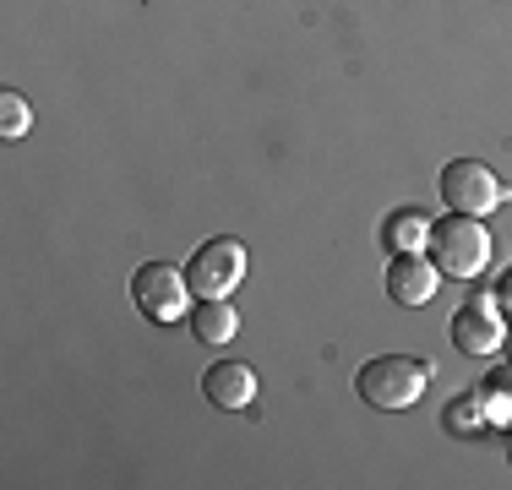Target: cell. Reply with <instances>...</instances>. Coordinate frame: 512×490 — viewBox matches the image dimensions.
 <instances>
[{
  "instance_id": "12",
  "label": "cell",
  "mask_w": 512,
  "mask_h": 490,
  "mask_svg": "<svg viewBox=\"0 0 512 490\" xmlns=\"http://www.w3.org/2000/svg\"><path fill=\"white\" fill-rule=\"evenodd\" d=\"M442 425L453 436H469L474 425H485V409H480V392H463V398L447 403V414H442Z\"/></svg>"
},
{
  "instance_id": "13",
  "label": "cell",
  "mask_w": 512,
  "mask_h": 490,
  "mask_svg": "<svg viewBox=\"0 0 512 490\" xmlns=\"http://www.w3.org/2000/svg\"><path fill=\"white\" fill-rule=\"evenodd\" d=\"M22 131H33V109L17 88H6L0 93V137H22Z\"/></svg>"
},
{
  "instance_id": "9",
  "label": "cell",
  "mask_w": 512,
  "mask_h": 490,
  "mask_svg": "<svg viewBox=\"0 0 512 490\" xmlns=\"http://www.w3.org/2000/svg\"><path fill=\"white\" fill-rule=\"evenodd\" d=\"M191 333H197V343H207V349H224V343L240 333L235 305L229 300H197L191 305Z\"/></svg>"
},
{
  "instance_id": "4",
  "label": "cell",
  "mask_w": 512,
  "mask_h": 490,
  "mask_svg": "<svg viewBox=\"0 0 512 490\" xmlns=\"http://www.w3.org/2000/svg\"><path fill=\"white\" fill-rule=\"evenodd\" d=\"M131 300H137V311L158 327L191 316V284H186V273H175L169 262H142L137 273H131Z\"/></svg>"
},
{
  "instance_id": "5",
  "label": "cell",
  "mask_w": 512,
  "mask_h": 490,
  "mask_svg": "<svg viewBox=\"0 0 512 490\" xmlns=\"http://www.w3.org/2000/svg\"><path fill=\"white\" fill-rule=\"evenodd\" d=\"M502 180H496L491 164H480V158H453V164L442 169V202L447 213H469V218H485L502 207Z\"/></svg>"
},
{
  "instance_id": "1",
  "label": "cell",
  "mask_w": 512,
  "mask_h": 490,
  "mask_svg": "<svg viewBox=\"0 0 512 490\" xmlns=\"http://www.w3.org/2000/svg\"><path fill=\"white\" fill-rule=\"evenodd\" d=\"M425 382H431V360H409V354H376L360 365L355 392L371 409H409L420 403Z\"/></svg>"
},
{
  "instance_id": "8",
  "label": "cell",
  "mask_w": 512,
  "mask_h": 490,
  "mask_svg": "<svg viewBox=\"0 0 512 490\" xmlns=\"http://www.w3.org/2000/svg\"><path fill=\"white\" fill-rule=\"evenodd\" d=\"M202 392H207V403H218V409H251L256 371L246 360H218V365L202 371Z\"/></svg>"
},
{
  "instance_id": "6",
  "label": "cell",
  "mask_w": 512,
  "mask_h": 490,
  "mask_svg": "<svg viewBox=\"0 0 512 490\" xmlns=\"http://www.w3.org/2000/svg\"><path fill=\"white\" fill-rule=\"evenodd\" d=\"M453 349L458 354H496L507 343V327H502V305L491 300V294H480V300H469V305H458V316H453Z\"/></svg>"
},
{
  "instance_id": "14",
  "label": "cell",
  "mask_w": 512,
  "mask_h": 490,
  "mask_svg": "<svg viewBox=\"0 0 512 490\" xmlns=\"http://www.w3.org/2000/svg\"><path fill=\"white\" fill-rule=\"evenodd\" d=\"M491 300H496V305H502V316H512V267H507V273H502V278H496V289H491Z\"/></svg>"
},
{
  "instance_id": "3",
  "label": "cell",
  "mask_w": 512,
  "mask_h": 490,
  "mask_svg": "<svg viewBox=\"0 0 512 490\" xmlns=\"http://www.w3.org/2000/svg\"><path fill=\"white\" fill-rule=\"evenodd\" d=\"M246 267H251V256L240 240H207L186 262V284L197 300H229L240 289V278H246Z\"/></svg>"
},
{
  "instance_id": "2",
  "label": "cell",
  "mask_w": 512,
  "mask_h": 490,
  "mask_svg": "<svg viewBox=\"0 0 512 490\" xmlns=\"http://www.w3.org/2000/svg\"><path fill=\"white\" fill-rule=\"evenodd\" d=\"M425 245H431V262L442 267L447 278H480L485 267H491V229L469 213L436 218Z\"/></svg>"
},
{
  "instance_id": "7",
  "label": "cell",
  "mask_w": 512,
  "mask_h": 490,
  "mask_svg": "<svg viewBox=\"0 0 512 490\" xmlns=\"http://www.w3.org/2000/svg\"><path fill=\"white\" fill-rule=\"evenodd\" d=\"M382 284H387V300H393V305H409V311H414V305H431L436 284H442V267L425 262L420 251H393Z\"/></svg>"
},
{
  "instance_id": "10",
  "label": "cell",
  "mask_w": 512,
  "mask_h": 490,
  "mask_svg": "<svg viewBox=\"0 0 512 490\" xmlns=\"http://www.w3.org/2000/svg\"><path fill=\"white\" fill-rule=\"evenodd\" d=\"M474 392H480L485 425H512V365H496V371H485V382L474 387Z\"/></svg>"
},
{
  "instance_id": "15",
  "label": "cell",
  "mask_w": 512,
  "mask_h": 490,
  "mask_svg": "<svg viewBox=\"0 0 512 490\" xmlns=\"http://www.w3.org/2000/svg\"><path fill=\"white\" fill-rule=\"evenodd\" d=\"M507 458H512V447H507Z\"/></svg>"
},
{
  "instance_id": "11",
  "label": "cell",
  "mask_w": 512,
  "mask_h": 490,
  "mask_svg": "<svg viewBox=\"0 0 512 490\" xmlns=\"http://www.w3.org/2000/svg\"><path fill=\"white\" fill-rule=\"evenodd\" d=\"M425 240H431V218L414 213V207H409V213H393L382 224V245H387V251H425Z\"/></svg>"
}]
</instances>
